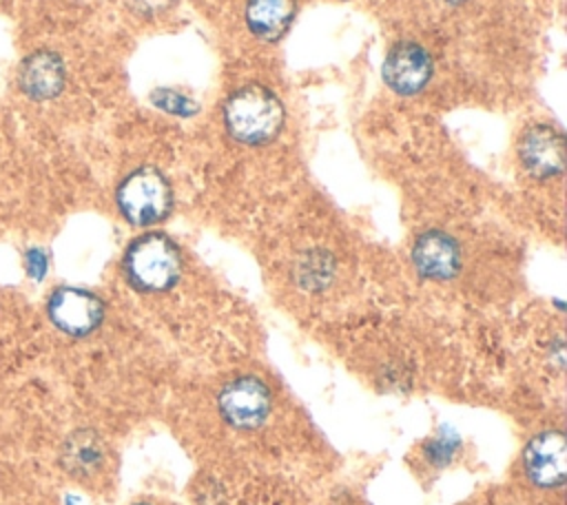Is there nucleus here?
<instances>
[{
  "label": "nucleus",
  "mask_w": 567,
  "mask_h": 505,
  "mask_svg": "<svg viewBox=\"0 0 567 505\" xmlns=\"http://www.w3.org/2000/svg\"><path fill=\"white\" fill-rule=\"evenodd\" d=\"M284 117L281 100L261 84H246L237 89L224 104V124L228 135L248 146L275 140L284 126Z\"/></svg>",
  "instance_id": "obj_1"
},
{
  "label": "nucleus",
  "mask_w": 567,
  "mask_h": 505,
  "mask_svg": "<svg viewBox=\"0 0 567 505\" xmlns=\"http://www.w3.org/2000/svg\"><path fill=\"white\" fill-rule=\"evenodd\" d=\"M126 281L140 292H166L182 277V252L164 233H144L133 239L122 259Z\"/></svg>",
  "instance_id": "obj_2"
},
{
  "label": "nucleus",
  "mask_w": 567,
  "mask_h": 505,
  "mask_svg": "<svg viewBox=\"0 0 567 505\" xmlns=\"http://www.w3.org/2000/svg\"><path fill=\"white\" fill-rule=\"evenodd\" d=\"M115 202L128 224L148 228L168 217L173 208V190L157 168L144 166L120 182Z\"/></svg>",
  "instance_id": "obj_3"
},
{
  "label": "nucleus",
  "mask_w": 567,
  "mask_h": 505,
  "mask_svg": "<svg viewBox=\"0 0 567 505\" xmlns=\"http://www.w3.org/2000/svg\"><path fill=\"white\" fill-rule=\"evenodd\" d=\"M275 405L270 385L255 374H239L226 381L217 392L219 416L237 432L261 427Z\"/></svg>",
  "instance_id": "obj_4"
},
{
  "label": "nucleus",
  "mask_w": 567,
  "mask_h": 505,
  "mask_svg": "<svg viewBox=\"0 0 567 505\" xmlns=\"http://www.w3.org/2000/svg\"><path fill=\"white\" fill-rule=\"evenodd\" d=\"M47 315L51 323L69 334V337H89L93 334L104 321V301L86 290L75 286H60L49 295Z\"/></svg>",
  "instance_id": "obj_5"
},
{
  "label": "nucleus",
  "mask_w": 567,
  "mask_h": 505,
  "mask_svg": "<svg viewBox=\"0 0 567 505\" xmlns=\"http://www.w3.org/2000/svg\"><path fill=\"white\" fill-rule=\"evenodd\" d=\"M523 470L532 485L556 489L565 483L567 441L563 430L549 427L536 432L523 447Z\"/></svg>",
  "instance_id": "obj_6"
},
{
  "label": "nucleus",
  "mask_w": 567,
  "mask_h": 505,
  "mask_svg": "<svg viewBox=\"0 0 567 505\" xmlns=\"http://www.w3.org/2000/svg\"><path fill=\"white\" fill-rule=\"evenodd\" d=\"M432 58L416 42L394 44L383 62L385 84L401 95L419 93L432 78Z\"/></svg>",
  "instance_id": "obj_7"
},
{
  "label": "nucleus",
  "mask_w": 567,
  "mask_h": 505,
  "mask_svg": "<svg viewBox=\"0 0 567 505\" xmlns=\"http://www.w3.org/2000/svg\"><path fill=\"white\" fill-rule=\"evenodd\" d=\"M412 264L423 279L447 281L461 270V248L452 235L432 228L412 244Z\"/></svg>",
  "instance_id": "obj_8"
},
{
  "label": "nucleus",
  "mask_w": 567,
  "mask_h": 505,
  "mask_svg": "<svg viewBox=\"0 0 567 505\" xmlns=\"http://www.w3.org/2000/svg\"><path fill=\"white\" fill-rule=\"evenodd\" d=\"M520 162L525 171L538 179L556 177L563 173L565 164V140L563 133L547 124H536L527 128L518 146Z\"/></svg>",
  "instance_id": "obj_9"
},
{
  "label": "nucleus",
  "mask_w": 567,
  "mask_h": 505,
  "mask_svg": "<svg viewBox=\"0 0 567 505\" xmlns=\"http://www.w3.org/2000/svg\"><path fill=\"white\" fill-rule=\"evenodd\" d=\"M18 84L31 100H51L64 89V62L53 51H33L18 71Z\"/></svg>",
  "instance_id": "obj_10"
},
{
  "label": "nucleus",
  "mask_w": 567,
  "mask_h": 505,
  "mask_svg": "<svg viewBox=\"0 0 567 505\" xmlns=\"http://www.w3.org/2000/svg\"><path fill=\"white\" fill-rule=\"evenodd\" d=\"M297 13V0H248L246 24L259 40L275 42L292 24Z\"/></svg>",
  "instance_id": "obj_11"
},
{
  "label": "nucleus",
  "mask_w": 567,
  "mask_h": 505,
  "mask_svg": "<svg viewBox=\"0 0 567 505\" xmlns=\"http://www.w3.org/2000/svg\"><path fill=\"white\" fill-rule=\"evenodd\" d=\"M104 463V447L97 439V434L89 430H78L69 434V439L62 445V465L66 472L75 476H86L100 470Z\"/></svg>",
  "instance_id": "obj_12"
},
{
  "label": "nucleus",
  "mask_w": 567,
  "mask_h": 505,
  "mask_svg": "<svg viewBox=\"0 0 567 505\" xmlns=\"http://www.w3.org/2000/svg\"><path fill=\"white\" fill-rule=\"evenodd\" d=\"M151 102L157 109H162L171 115H179V117H190L193 113H197V102L184 93L173 91V89H155L151 93Z\"/></svg>",
  "instance_id": "obj_13"
},
{
  "label": "nucleus",
  "mask_w": 567,
  "mask_h": 505,
  "mask_svg": "<svg viewBox=\"0 0 567 505\" xmlns=\"http://www.w3.org/2000/svg\"><path fill=\"white\" fill-rule=\"evenodd\" d=\"M24 270H27V275H29L31 279H35V281L44 279L47 272H49V255H47L42 248L31 246V248L24 252Z\"/></svg>",
  "instance_id": "obj_14"
},
{
  "label": "nucleus",
  "mask_w": 567,
  "mask_h": 505,
  "mask_svg": "<svg viewBox=\"0 0 567 505\" xmlns=\"http://www.w3.org/2000/svg\"><path fill=\"white\" fill-rule=\"evenodd\" d=\"M126 2L140 16H157L175 4V0H126Z\"/></svg>",
  "instance_id": "obj_15"
},
{
  "label": "nucleus",
  "mask_w": 567,
  "mask_h": 505,
  "mask_svg": "<svg viewBox=\"0 0 567 505\" xmlns=\"http://www.w3.org/2000/svg\"><path fill=\"white\" fill-rule=\"evenodd\" d=\"M443 2H447V4H461V2H465V0H443Z\"/></svg>",
  "instance_id": "obj_16"
},
{
  "label": "nucleus",
  "mask_w": 567,
  "mask_h": 505,
  "mask_svg": "<svg viewBox=\"0 0 567 505\" xmlns=\"http://www.w3.org/2000/svg\"><path fill=\"white\" fill-rule=\"evenodd\" d=\"M135 505H151V503H135Z\"/></svg>",
  "instance_id": "obj_17"
}]
</instances>
